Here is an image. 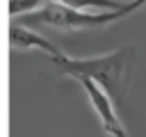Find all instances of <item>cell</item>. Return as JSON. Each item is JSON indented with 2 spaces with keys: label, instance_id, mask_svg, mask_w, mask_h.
<instances>
[{
  "label": "cell",
  "instance_id": "5b68a950",
  "mask_svg": "<svg viewBox=\"0 0 146 137\" xmlns=\"http://www.w3.org/2000/svg\"><path fill=\"white\" fill-rule=\"evenodd\" d=\"M75 9H121L128 0H57Z\"/></svg>",
  "mask_w": 146,
  "mask_h": 137
},
{
  "label": "cell",
  "instance_id": "277c9868",
  "mask_svg": "<svg viewBox=\"0 0 146 137\" xmlns=\"http://www.w3.org/2000/svg\"><path fill=\"white\" fill-rule=\"evenodd\" d=\"M9 46L18 48V50H41V53H46L50 57L62 55V50L52 41H48L43 34L27 27L25 23H11L9 25Z\"/></svg>",
  "mask_w": 146,
  "mask_h": 137
},
{
  "label": "cell",
  "instance_id": "8992f818",
  "mask_svg": "<svg viewBox=\"0 0 146 137\" xmlns=\"http://www.w3.org/2000/svg\"><path fill=\"white\" fill-rule=\"evenodd\" d=\"M46 2L48 0H9V16L11 18H16V16L21 18V16H25V14L43 7Z\"/></svg>",
  "mask_w": 146,
  "mask_h": 137
},
{
  "label": "cell",
  "instance_id": "3957f363",
  "mask_svg": "<svg viewBox=\"0 0 146 137\" xmlns=\"http://www.w3.org/2000/svg\"><path fill=\"white\" fill-rule=\"evenodd\" d=\"M75 80H78V82L82 84V89L87 91V98H89L91 110L96 112V116H98V121H100L103 132L110 135V137H130L128 128H125V126L121 123V119H119V107L114 105L112 96H110L98 82H94V80L87 78V75H80V78H75Z\"/></svg>",
  "mask_w": 146,
  "mask_h": 137
},
{
  "label": "cell",
  "instance_id": "7a4b0ae2",
  "mask_svg": "<svg viewBox=\"0 0 146 137\" xmlns=\"http://www.w3.org/2000/svg\"><path fill=\"white\" fill-rule=\"evenodd\" d=\"M146 0H128L121 9H96V11H87V9H75L68 7L64 2L57 0H48L43 7L21 16V23H41L48 27H57V30H71V32H87V30H100L105 25H112L119 18L130 16L132 11H137Z\"/></svg>",
  "mask_w": 146,
  "mask_h": 137
},
{
  "label": "cell",
  "instance_id": "6da1fadb",
  "mask_svg": "<svg viewBox=\"0 0 146 137\" xmlns=\"http://www.w3.org/2000/svg\"><path fill=\"white\" fill-rule=\"evenodd\" d=\"M50 59L62 75H68L73 80L80 75H87L112 96V100L119 110L125 107L130 84L135 78V66H137L135 46H121L112 53L96 55V57H68L62 53Z\"/></svg>",
  "mask_w": 146,
  "mask_h": 137
}]
</instances>
